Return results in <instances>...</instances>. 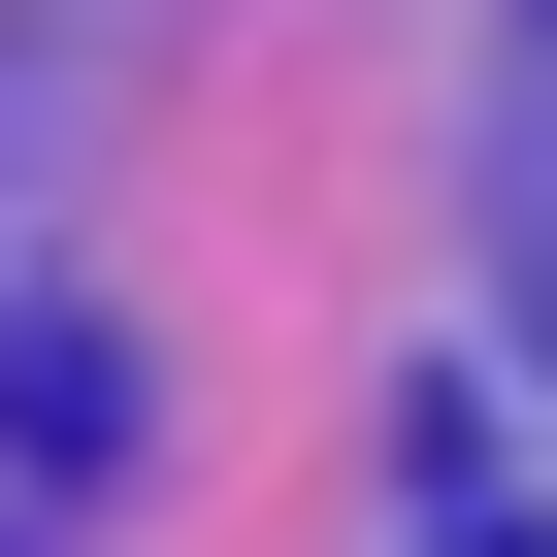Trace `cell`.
<instances>
[{"label": "cell", "instance_id": "obj_1", "mask_svg": "<svg viewBox=\"0 0 557 557\" xmlns=\"http://www.w3.org/2000/svg\"><path fill=\"white\" fill-rule=\"evenodd\" d=\"M99 459H132V361H99L66 296H0V557H66V524H99Z\"/></svg>", "mask_w": 557, "mask_h": 557}, {"label": "cell", "instance_id": "obj_2", "mask_svg": "<svg viewBox=\"0 0 557 557\" xmlns=\"http://www.w3.org/2000/svg\"><path fill=\"white\" fill-rule=\"evenodd\" d=\"M492 557H557V524H492Z\"/></svg>", "mask_w": 557, "mask_h": 557}]
</instances>
